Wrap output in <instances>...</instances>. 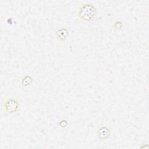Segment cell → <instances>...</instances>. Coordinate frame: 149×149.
<instances>
[{
  "mask_svg": "<svg viewBox=\"0 0 149 149\" xmlns=\"http://www.w3.org/2000/svg\"><path fill=\"white\" fill-rule=\"evenodd\" d=\"M19 107L17 101L13 97H8L5 101L4 111L6 112L12 113L16 111Z\"/></svg>",
  "mask_w": 149,
  "mask_h": 149,
  "instance_id": "2",
  "label": "cell"
},
{
  "mask_svg": "<svg viewBox=\"0 0 149 149\" xmlns=\"http://www.w3.org/2000/svg\"><path fill=\"white\" fill-rule=\"evenodd\" d=\"M69 36V32L66 28L58 29L56 31V37L60 40H65Z\"/></svg>",
  "mask_w": 149,
  "mask_h": 149,
  "instance_id": "4",
  "label": "cell"
},
{
  "mask_svg": "<svg viewBox=\"0 0 149 149\" xmlns=\"http://www.w3.org/2000/svg\"><path fill=\"white\" fill-rule=\"evenodd\" d=\"M113 27L116 29H120L122 27V23L120 21L115 19L113 22Z\"/></svg>",
  "mask_w": 149,
  "mask_h": 149,
  "instance_id": "7",
  "label": "cell"
},
{
  "mask_svg": "<svg viewBox=\"0 0 149 149\" xmlns=\"http://www.w3.org/2000/svg\"><path fill=\"white\" fill-rule=\"evenodd\" d=\"M19 79L21 80L20 84L23 87H26L30 85L33 81V79L31 77L27 74L20 77Z\"/></svg>",
  "mask_w": 149,
  "mask_h": 149,
  "instance_id": "5",
  "label": "cell"
},
{
  "mask_svg": "<svg viewBox=\"0 0 149 149\" xmlns=\"http://www.w3.org/2000/svg\"><path fill=\"white\" fill-rule=\"evenodd\" d=\"M97 133L101 140H106L110 137L111 131L108 126L106 125H102L98 126Z\"/></svg>",
  "mask_w": 149,
  "mask_h": 149,
  "instance_id": "3",
  "label": "cell"
},
{
  "mask_svg": "<svg viewBox=\"0 0 149 149\" xmlns=\"http://www.w3.org/2000/svg\"><path fill=\"white\" fill-rule=\"evenodd\" d=\"M77 13L79 17L86 22H90L97 15V10L91 3L86 2L79 6Z\"/></svg>",
  "mask_w": 149,
  "mask_h": 149,
  "instance_id": "1",
  "label": "cell"
},
{
  "mask_svg": "<svg viewBox=\"0 0 149 149\" xmlns=\"http://www.w3.org/2000/svg\"><path fill=\"white\" fill-rule=\"evenodd\" d=\"M68 121L66 119H62L61 120H60L58 123V125L59 126H60L61 127H62V128H65L67 126H68Z\"/></svg>",
  "mask_w": 149,
  "mask_h": 149,
  "instance_id": "6",
  "label": "cell"
}]
</instances>
